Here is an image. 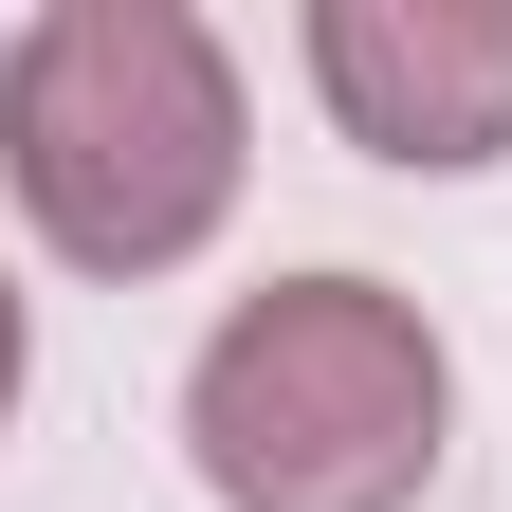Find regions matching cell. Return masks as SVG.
<instances>
[{"instance_id": "cell-1", "label": "cell", "mask_w": 512, "mask_h": 512, "mask_svg": "<svg viewBox=\"0 0 512 512\" xmlns=\"http://www.w3.org/2000/svg\"><path fill=\"white\" fill-rule=\"evenodd\" d=\"M0 183L74 275H165L238 202V55L183 0H55L0 55Z\"/></svg>"}, {"instance_id": "cell-2", "label": "cell", "mask_w": 512, "mask_h": 512, "mask_svg": "<svg viewBox=\"0 0 512 512\" xmlns=\"http://www.w3.org/2000/svg\"><path fill=\"white\" fill-rule=\"evenodd\" d=\"M439 330L384 275H275L256 311H220L183 439H202L220 512H403L439 476Z\"/></svg>"}, {"instance_id": "cell-3", "label": "cell", "mask_w": 512, "mask_h": 512, "mask_svg": "<svg viewBox=\"0 0 512 512\" xmlns=\"http://www.w3.org/2000/svg\"><path fill=\"white\" fill-rule=\"evenodd\" d=\"M311 92L384 165H494L512 147V0H311Z\"/></svg>"}, {"instance_id": "cell-4", "label": "cell", "mask_w": 512, "mask_h": 512, "mask_svg": "<svg viewBox=\"0 0 512 512\" xmlns=\"http://www.w3.org/2000/svg\"><path fill=\"white\" fill-rule=\"evenodd\" d=\"M0 403H19V293H0Z\"/></svg>"}]
</instances>
